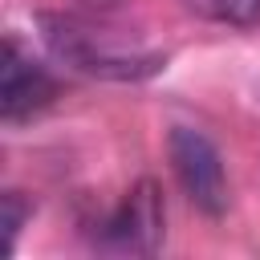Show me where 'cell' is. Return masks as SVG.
I'll return each instance as SVG.
<instances>
[{
  "label": "cell",
  "instance_id": "2",
  "mask_svg": "<svg viewBox=\"0 0 260 260\" xmlns=\"http://www.w3.org/2000/svg\"><path fill=\"white\" fill-rule=\"evenodd\" d=\"M98 244L106 252H122V256H150L162 244V191L154 179L134 183L122 203L106 215Z\"/></svg>",
  "mask_w": 260,
  "mask_h": 260
},
{
  "label": "cell",
  "instance_id": "6",
  "mask_svg": "<svg viewBox=\"0 0 260 260\" xmlns=\"http://www.w3.org/2000/svg\"><path fill=\"white\" fill-rule=\"evenodd\" d=\"M20 223H24V199H20V191H4V248L16 244Z\"/></svg>",
  "mask_w": 260,
  "mask_h": 260
},
{
  "label": "cell",
  "instance_id": "1",
  "mask_svg": "<svg viewBox=\"0 0 260 260\" xmlns=\"http://www.w3.org/2000/svg\"><path fill=\"white\" fill-rule=\"evenodd\" d=\"M41 28H45L49 49L65 65H73L81 73H93V77L134 81V77H150V73L162 69L158 53L126 45L114 28H102L93 20H81V16H41Z\"/></svg>",
  "mask_w": 260,
  "mask_h": 260
},
{
  "label": "cell",
  "instance_id": "5",
  "mask_svg": "<svg viewBox=\"0 0 260 260\" xmlns=\"http://www.w3.org/2000/svg\"><path fill=\"white\" fill-rule=\"evenodd\" d=\"M183 8L199 20L232 24V28H248L260 20V0H183Z\"/></svg>",
  "mask_w": 260,
  "mask_h": 260
},
{
  "label": "cell",
  "instance_id": "3",
  "mask_svg": "<svg viewBox=\"0 0 260 260\" xmlns=\"http://www.w3.org/2000/svg\"><path fill=\"white\" fill-rule=\"evenodd\" d=\"M167 150H171V167H175V179L187 191V199L207 215H223L228 179H223V162H219V150L211 146V138H203L191 126H175Z\"/></svg>",
  "mask_w": 260,
  "mask_h": 260
},
{
  "label": "cell",
  "instance_id": "4",
  "mask_svg": "<svg viewBox=\"0 0 260 260\" xmlns=\"http://www.w3.org/2000/svg\"><path fill=\"white\" fill-rule=\"evenodd\" d=\"M57 98V81L49 77L45 65H37L12 37L4 41V57H0V114L4 122H20L32 118L37 110H45Z\"/></svg>",
  "mask_w": 260,
  "mask_h": 260
},
{
  "label": "cell",
  "instance_id": "7",
  "mask_svg": "<svg viewBox=\"0 0 260 260\" xmlns=\"http://www.w3.org/2000/svg\"><path fill=\"white\" fill-rule=\"evenodd\" d=\"M85 4H114V0H85Z\"/></svg>",
  "mask_w": 260,
  "mask_h": 260
}]
</instances>
